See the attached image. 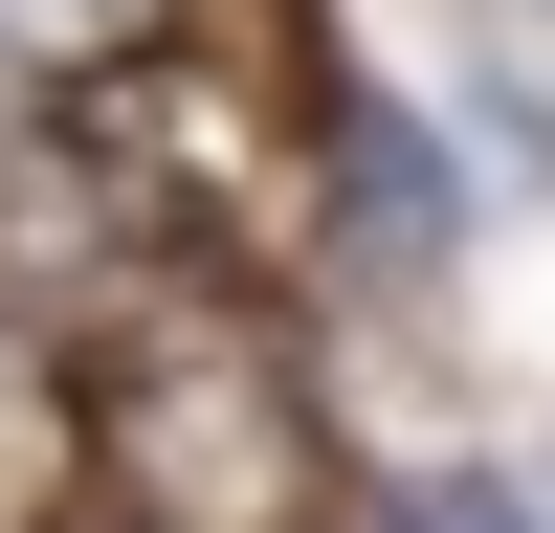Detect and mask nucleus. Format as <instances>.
Wrapping results in <instances>:
<instances>
[{"instance_id":"39448f33","label":"nucleus","mask_w":555,"mask_h":533,"mask_svg":"<svg viewBox=\"0 0 555 533\" xmlns=\"http://www.w3.org/2000/svg\"><path fill=\"white\" fill-rule=\"evenodd\" d=\"M356 533H555V489H512V467H400V489H356Z\"/></svg>"},{"instance_id":"6e6552de","label":"nucleus","mask_w":555,"mask_h":533,"mask_svg":"<svg viewBox=\"0 0 555 533\" xmlns=\"http://www.w3.org/2000/svg\"><path fill=\"white\" fill-rule=\"evenodd\" d=\"M533 489H555V444H533Z\"/></svg>"},{"instance_id":"f257e3e1","label":"nucleus","mask_w":555,"mask_h":533,"mask_svg":"<svg viewBox=\"0 0 555 533\" xmlns=\"http://www.w3.org/2000/svg\"><path fill=\"white\" fill-rule=\"evenodd\" d=\"M89 511H133V533H334L356 467H334L311 355L267 311H222L201 266H156L89 334Z\"/></svg>"},{"instance_id":"7ed1b4c3","label":"nucleus","mask_w":555,"mask_h":533,"mask_svg":"<svg viewBox=\"0 0 555 533\" xmlns=\"http://www.w3.org/2000/svg\"><path fill=\"white\" fill-rule=\"evenodd\" d=\"M89 511V334L0 311V533H67Z\"/></svg>"},{"instance_id":"423d86ee","label":"nucleus","mask_w":555,"mask_h":533,"mask_svg":"<svg viewBox=\"0 0 555 533\" xmlns=\"http://www.w3.org/2000/svg\"><path fill=\"white\" fill-rule=\"evenodd\" d=\"M444 112L489 133V178H512V200H533V178H555V89L512 67V44H467V89H444Z\"/></svg>"},{"instance_id":"f03ea898","label":"nucleus","mask_w":555,"mask_h":533,"mask_svg":"<svg viewBox=\"0 0 555 533\" xmlns=\"http://www.w3.org/2000/svg\"><path fill=\"white\" fill-rule=\"evenodd\" d=\"M489 133L444 112V89H334L311 112V266L334 289H467V245H489Z\"/></svg>"},{"instance_id":"20e7f679","label":"nucleus","mask_w":555,"mask_h":533,"mask_svg":"<svg viewBox=\"0 0 555 533\" xmlns=\"http://www.w3.org/2000/svg\"><path fill=\"white\" fill-rule=\"evenodd\" d=\"M222 0H0V89H112L156 44H201Z\"/></svg>"},{"instance_id":"0eeeda50","label":"nucleus","mask_w":555,"mask_h":533,"mask_svg":"<svg viewBox=\"0 0 555 533\" xmlns=\"http://www.w3.org/2000/svg\"><path fill=\"white\" fill-rule=\"evenodd\" d=\"M67 533H133V511H67Z\"/></svg>"}]
</instances>
